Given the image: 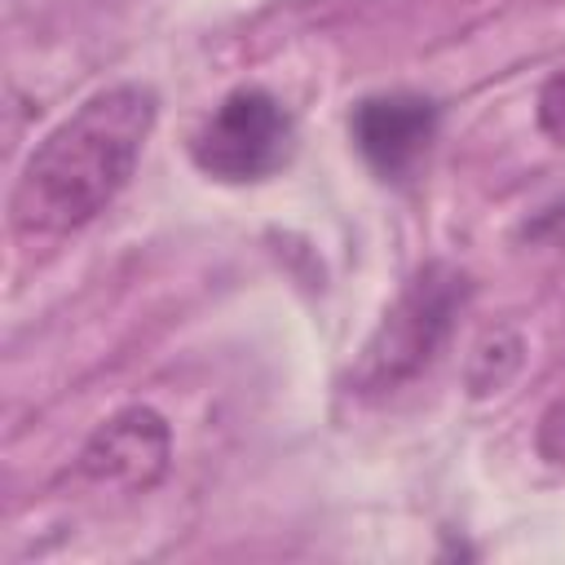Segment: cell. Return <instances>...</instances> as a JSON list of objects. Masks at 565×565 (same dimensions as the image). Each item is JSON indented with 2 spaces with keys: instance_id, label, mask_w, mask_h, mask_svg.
Instances as JSON below:
<instances>
[{
  "instance_id": "obj_1",
  "label": "cell",
  "mask_w": 565,
  "mask_h": 565,
  "mask_svg": "<svg viewBox=\"0 0 565 565\" xmlns=\"http://www.w3.org/2000/svg\"><path fill=\"white\" fill-rule=\"evenodd\" d=\"M154 115L159 97L146 84H110L79 102L26 154L9 194L13 234L62 238L97 221L137 172Z\"/></svg>"
},
{
  "instance_id": "obj_2",
  "label": "cell",
  "mask_w": 565,
  "mask_h": 565,
  "mask_svg": "<svg viewBox=\"0 0 565 565\" xmlns=\"http://www.w3.org/2000/svg\"><path fill=\"white\" fill-rule=\"evenodd\" d=\"M468 300V278L441 260L424 265L406 291L397 296V305L384 313V322L375 327V335L362 349V362L353 371L358 388H397L402 380H411L415 371H424L437 349L446 344L459 309Z\"/></svg>"
},
{
  "instance_id": "obj_3",
  "label": "cell",
  "mask_w": 565,
  "mask_h": 565,
  "mask_svg": "<svg viewBox=\"0 0 565 565\" xmlns=\"http://www.w3.org/2000/svg\"><path fill=\"white\" fill-rule=\"evenodd\" d=\"M296 150V124L269 88H234L190 137V159L216 181H265Z\"/></svg>"
},
{
  "instance_id": "obj_4",
  "label": "cell",
  "mask_w": 565,
  "mask_h": 565,
  "mask_svg": "<svg viewBox=\"0 0 565 565\" xmlns=\"http://www.w3.org/2000/svg\"><path fill=\"white\" fill-rule=\"evenodd\" d=\"M437 124H441V106L419 93H375V97H362L349 115L362 159L384 181L415 177V168L424 163L437 137Z\"/></svg>"
},
{
  "instance_id": "obj_5",
  "label": "cell",
  "mask_w": 565,
  "mask_h": 565,
  "mask_svg": "<svg viewBox=\"0 0 565 565\" xmlns=\"http://www.w3.org/2000/svg\"><path fill=\"white\" fill-rule=\"evenodd\" d=\"M168 459H172L168 419L150 406H128L88 437V446L79 450V472L102 486L150 490L168 472Z\"/></svg>"
},
{
  "instance_id": "obj_6",
  "label": "cell",
  "mask_w": 565,
  "mask_h": 565,
  "mask_svg": "<svg viewBox=\"0 0 565 565\" xmlns=\"http://www.w3.org/2000/svg\"><path fill=\"white\" fill-rule=\"evenodd\" d=\"M539 128L552 141H565V66L552 71L539 88Z\"/></svg>"
},
{
  "instance_id": "obj_7",
  "label": "cell",
  "mask_w": 565,
  "mask_h": 565,
  "mask_svg": "<svg viewBox=\"0 0 565 565\" xmlns=\"http://www.w3.org/2000/svg\"><path fill=\"white\" fill-rule=\"evenodd\" d=\"M543 450L547 455H556V459H565V402L547 415V424H543Z\"/></svg>"
}]
</instances>
